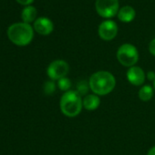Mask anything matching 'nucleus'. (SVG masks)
Segmentation results:
<instances>
[{"label":"nucleus","mask_w":155,"mask_h":155,"mask_svg":"<svg viewBox=\"0 0 155 155\" xmlns=\"http://www.w3.org/2000/svg\"><path fill=\"white\" fill-rule=\"evenodd\" d=\"M91 91L98 96L110 94L116 87V79L111 72L100 70L94 72L89 80Z\"/></svg>","instance_id":"obj_1"},{"label":"nucleus","mask_w":155,"mask_h":155,"mask_svg":"<svg viewBox=\"0 0 155 155\" xmlns=\"http://www.w3.org/2000/svg\"><path fill=\"white\" fill-rule=\"evenodd\" d=\"M59 107L61 112L68 117L74 118L80 115L83 109V102L81 96L76 91L70 90L64 94L60 98Z\"/></svg>","instance_id":"obj_2"},{"label":"nucleus","mask_w":155,"mask_h":155,"mask_svg":"<svg viewBox=\"0 0 155 155\" xmlns=\"http://www.w3.org/2000/svg\"><path fill=\"white\" fill-rule=\"evenodd\" d=\"M8 36L15 45L24 47L28 45L34 38L33 28L25 22L14 23L8 29Z\"/></svg>","instance_id":"obj_3"},{"label":"nucleus","mask_w":155,"mask_h":155,"mask_svg":"<svg viewBox=\"0 0 155 155\" xmlns=\"http://www.w3.org/2000/svg\"><path fill=\"white\" fill-rule=\"evenodd\" d=\"M117 59L123 67H133L139 60L138 49L132 44H123L117 50Z\"/></svg>","instance_id":"obj_4"},{"label":"nucleus","mask_w":155,"mask_h":155,"mask_svg":"<svg viewBox=\"0 0 155 155\" xmlns=\"http://www.w3.org/2000/svg\"><path fill=\"white\" fill-rule=\"evenodd\" d=\"M119 0H96L95 8L97 13L104 18H110L119 12Z\"/></svg>","instance_id":"obj_5"},{"label":"nucleus","mask_w":155,"mask_h":155,"mask_svg":"<svg viewBox=\"0 0 155 155\" xmlns=\"http://www.w3.org/2000/svg\"><path fill=\"white\" fill-rule=\"evenodd\" d=\"M69 71V65L67 61L62 59H56L52 61L48 68H47V74L51 81H58L62 78L67 77L68 73Z\"/></svg>","instance_id":"obj_6"},{"label":"nucleus","mask_w":155,"mask_h":155,"mask_svg":"<svg viewBox=\"0 0 155 155\" xmlns=\"http://www.w3.org/2000/svg\"><path fill=\"white\" fill-rule=\"evenodd\" d=\"M118 34V26L112 20H105L99 27V36L105 41H110Z\"/></svg>","instance_id":"obj_7"},{"label":"nucleus","mask_w":155,"mask_h":155,"mask_svg":"<svg viewBox=\"0 0 155 155\" xmlns=\"http://www.w3.org/2000/svg\"><path fill=\"white\" fill-rule=\"evenodd\" d=\"M127 80L133 86H141L146 80V73L144 70L138 66L129 68L127 70Z\"/></svg>","instance_id":"obj_8"},{"label":"nucleus","mask_w":155,"mask_h":155,"mask_svg":"<svg viewBox=\"0 0 155 155\" xmlns=\"http://www.w3.org/2000/svg\"><path fill=\"white\" fill-rule=\"evenodd\" d=\"M34 29L36 30V32H38V34L42 36H48L53 31L54 25H53V22L49 18L41 17L35 20Z\"/></svg>","instance_id":"obj_9"},{"label":"nucleus","mask_w":155,"mask_h":155,"mask_svg":"<svg viewBox=\"0 0 155 155\" xmlns=\"http://www.w3.org/2000/svg\"><path fill=\"white\" fill-rule=\"evenodd\" d=\"M83 102V108L89 111H93L96 110L100 105H101V98L100 96L92 93V94H88L82 99Z\"/></svg>","instance_id":"obj_10"},{"label":"nucleus","mask_w":155,"mask_h":155,"mask_svg":"<svg viewBox=\"0 0 155 155\" xmlns=\"http://www.w3.org/2000/svg\"><path fill=\"white\" fill-rule=\"evenodd\" d=\"M136 13L133 8L130 6H125L121 8L118 12V18L124 23H130L135 18Z\"/></svg>","instance_id":"obj_11"},{"label":"nucleus","mask_w":155,"mask_h":155,"mask_svg":"<svg viewBox=\"0 0 155 155\" xmlns=\"http://www.w3.org/2000/svg\"><path fill=\"white\" fill-rule=\"evenodd\" d=\"M37 17V9L33 6H27L21 13V18L25 23H31L36 20Z\"/></svg>","instance_id":"obj_12"},{"label":"nucleus","mask_w":155,"mask_h":155,"mask_svg":"<svg viewBox=\"0 0 155 155\" xmlns=\"http://www.w3.org/2000/svg\"><path fill=\"white\" fill-rule=\"evenodd\" d=\"M154 93V89L150 85H143L138 92V97L142 101H149L152 99Z\"/></svg>","instance_id":"obj_13"},{"label":"nucleus","mask_w":155,"mask_h":155,"mask_svg":"<svg viewBox=\"0 0 155 155\" xmlns=\"http://www.w3.org/2000/svg\"><path fill=\"white\" fill-rule=\"evenodd\" d=\"M91 90L89 81H80L76 85V91L79 93L81 97H85L89 94V91Z\"/></svg>","instance_id":"obj_14"},{"label":"nucleus","mask_w":155,"mask_h":155,"mask_svg":"<svg viewBox=\"0 0 155 155\" xmlns=\"http://www.w3.org/2000/svg\"><path fill=\"white\" fill-rule=\"evenodd\" d=\"M57 86L60 91L67 92V91H70V89L72 87V82H71L70 79H68V77H65V78H62V79L58 81Z\"/></svg>","instance_id":"obj_15"},{"label":"nucleus","mask_w":155,"mask_h":155,"mask_svg":"<svg viewBox=\"0 0 155 155\" xmlns=\"http://www.w3.org/2000/svg\"><path fill=\"white\" fill-rule=\"evenodd\" d=\"M57 85H56V83L54 82V81H46L45 82V84H44V87H43V89H44V92H45V94H47V95H52L55 91H56V89H57Z\"/></svg>","instance_id":"obj_16"},{"label":"nucleus","mask_w":155,"mask_h":155,"mask_svg":"<svg viewBox=\"0 0 155 155\" xmlns=\"http://www.w3.org/2000/svg\"><path fill=\"white\" fill-rule=\"evenodd\" d=\"M149 51L152 56L155 57V38H153L150 42V44H149Z\"/></svg>","instance_id":"obj_17"},{"label":"nucleus","mask_w":155,"mask_h":155,"mask_svg":"<svg viewBox=\"0 0 155 155\" xmlns=\"http://www.w3.org/2000/svg\"><path fill=\"white\" fill-rule=\"evenodd\" d=\"M146 78H147V79H148L150 81H152V82H153V81H155V72L152 71V70L148 71L147 74H146Z\"/></svg>","instance_id":"obj_18"},{"label":"nucleus","mask_w":155,"mask_h":155,"mask_svg":"<svg viewBox=\"0 0 155 155\" xmlns=\"http://www.w3.org/2000/svg\"><path fill=\"white\" fill-rule=\"evenodd\" d=\"M17 1L20 4V5H24V6H29L34 0H17Z\"/></svg>","instance_id":"obj_19"},{"label":"nucleus","mask_w":155,"mask_h":155,"mask_svg":"<svg viewBox=\"0 0 155 155\" xmlns=\"http://www.w3.org/2000/svg\"><path fill=\"white\" fill-rule=\"evenodd\" d=\"M147 155H155V146H152L149 150Z\"/></svg>","instance_id":"obj_20"},{"label":"nucleus","mask_w":155,"mask_h":155,"mask_svg":"<svg viewBox=\"0 0 155 155\" xmlns=\"http://www.w3.org/2000/svg\"><path fill=\"white\" fill-rule=\"evenodd\" d=\"M152 87H153V89H154V91H155V81H153V86H152Z\"/></svg>","instance_id":"obj_21"}]
</instances>
